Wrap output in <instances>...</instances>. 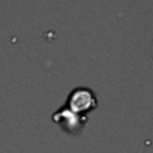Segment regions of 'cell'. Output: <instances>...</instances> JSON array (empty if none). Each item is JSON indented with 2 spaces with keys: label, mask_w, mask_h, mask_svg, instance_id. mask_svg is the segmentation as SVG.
Segmentation results:
<instances>
[{
  "label": "cell",
  "mask_w": 153,
  "mask_h": 153,
  "mask_svg": "<svg viewBox=\"0 0 153 153\" xmlns=\"http://www.w3.org/2000/svg\"><path fill=\"white\" fill-rule=\"evenodd\" d=\"M95 105H96L95 95L87 89H76L68 98V110L75 114L89 111L95 108Z\"/></svg>",
  "instance_id": "6da1fadb"
}]
</instances>
